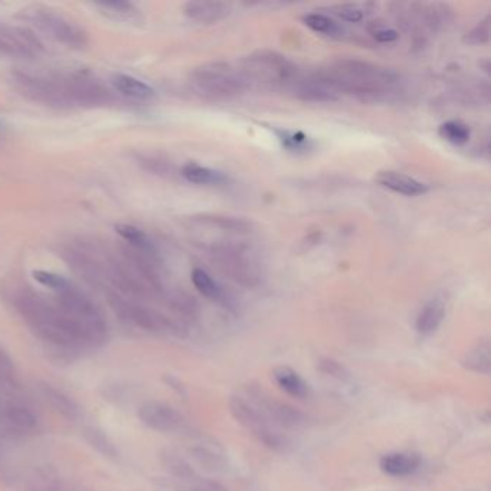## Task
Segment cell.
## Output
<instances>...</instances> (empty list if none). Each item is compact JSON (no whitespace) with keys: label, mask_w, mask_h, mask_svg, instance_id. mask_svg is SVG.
Masks as SVG:
<instances>
[{"label":"cell","mask_w":491,"mask_h":491,"mask_svg":"<svg viewBox=\"0 0 491 491\" xmlns=\"http://www.w3.org/2000/svg\"><path fill=\"white\" fill-rule=\"evenodd\" d=\"M245 394H247L248 401L257 408L258 412L277 428H299L306 424L303 412L293 405L280 401L267 390L262 389L260 385H247Z\"/></svg>","instance_id":"12"},{"label":"cell","mask_w":491,"mask_h":491,"mask_svg":"<svg viewBox=\"0 0 491 491\" xmlns=\"http://www.w3.org/2000/svg\"><path fill=\"white\" fill-rule=\"evenodd\" d=\"M112 84L115 90L119 91L120 94L133 98V100H140V102H147L156 95L153 88L149 84L140 81L139 78L126 75V74H115L112 77Z\"/></svg>","instance_id":"24"},{"label":"cell","mask_w":491,"mask_h":491,"mask_svg":"<svg viewBox=\"0 0 491 491\" xmlns=\"http://www.w3.org/2000/svg\"><path fill=\"white\" fill-rule=\"evenodd\" d=\"M279 139L282 146L293 153L311 149L310 139L301 132H279Z\"/></svg>","instance_id":"35"},{"label":"cell","mask_w":491,"mask_h":491,"mask_svg":"<svg viewBox=\"0 0 491 491\" xmlns=\"http://www.w3.org/2000/svg\"><path fill=\"white\" fill-rule=\"evenodd\" d=\"M463 366L470 372L488 375L491 369V348L487 339H483L464 356Z\"/></svg>","instance_id":"26"},{"label":"cell","mask_w":491,"mask_h":491,"mask_svg":"<svg viewBox=\"0 0 491 491\" xmlns=\"http://www.w3.org/2000/svg\"><path fill=\"white\" fill-rule=\"evenodd\" d=\"M164 382H166L176 394L181 395V397H188V390H186L185 385L182 384L178 378L166 377L164 378Z\"/></svg>","instance_id":"41"},{"label":"cell","mask_w":491,"mask_h":491,"mask_svg":"<svg viewBox=\"0 0 491 491\" xmlns=\"http://www.w3.org/2000/svg\"><path fill=\"white\" fill-rule=\"evenodd\" d=\"M161 463L164 470L168 471L172 477L176 478V480H181L183 483L192 486H195L201 480L198 473L193 470L192 466L185 458H182L179 454L172 451V449H163L162 451Z\"/></svg>","instance_id":"23"},{"label":"cell","mask_w":491,"mask_h":491,"mask_svg":"<svg viewBox=\"0 0 491 491\" xmlns=\"http://www.w3.org/2000/svg\"><path fill=\"white\" fill-rule=\"evenodd\" d=\"M240 71L251 84L290 88L299 77L296 64L270 49L255 51L241 61Z\"/></svg>","instance_id":"6"},{"label":"cell","mask_w":491,"mask_h":491,"mask_svg":"<svg viewBox=\"0 0 491 491\" xmlns=\"http://www.w3.org/2000/svg\"><path fill=\"white\" fill-rule=\"evenodd\" d=\"M304 25L311 31L318 32L321 35L330 36V38H338L343 35V28L335 19H331L326 14H309L303 16Z\"/></svg>","instance_id":"30"},{"label":"cell","mask_w":491,"mask_h":491,"mask_svg":"<svg viewBox=\"0 0 491 491\" xmlns=\"http://www.w3.org/2000/svg\"><path fill=\"white\" fill-rule=\"evenodd\" d=\"M117 234L122 237V240L126 242L127 247L132 248L134 251L143 252V254H157L156 247L153 242L144 234L143 231L129 225V223H120L115 227Z\"/></svg>","instance_id":"28"},{"label":"cell","mask_w":491,"mask_h":491,"mask_svg":"<svg viewBox=\"0 0 491 491\" xmlns=\"http://www.w3.org/2000/svg\"><path fill=\"white\" fill-rule=\"evenodd\" d=\"M189 85L196 94L206 98H225L242 94L251 87L240 68L227 63H208L189 74Z\"/></svg>","instance_id":"7"},{"label":"cell","mask_w":491,"mask_h":491,"mask_svg":"<svg viewBox=\"0 0 491 491\" xmlns=\"http://www.w3.org/2000/svg\"><path fill=\"white\" fill-rule=\"evenodd\" d=\"M0 456H2V451H0Z\"/></svg>","instance_id":"42"},{"label":"cell","mask_w":491,"mask_h":491,"mask_svg":"<svg viewBox=\"0 0 491 491\" xmlns=\"http://www.w3.org/2000/svg\"><path fill=\"white\" fill-rule=\"evenodd\" d=\"M107 300L108 304L112 307L115 316H119L120 320L133 324L142 330L150 331V333L181 335V324L172 320L168 316H164L161 311L146 306L142 301L113 293H107Z\"/></svg>","instance_id":"11"},{"label":"cell","mask_w":491,"mask_h":491,"mask_svg":"<svg viewBox=\"0 0 491 491\" xmlns=\"http://www.w3.org/2000/svg\"><path fill=\"white\" fill-rule=\"evenodd\" d=\"M39 389H41V394H43L44 399L48 402L49 407L58 412L61 417L68 421H75L80 418V407L70 395H66L63 390L49 384L41 385Z\"/></svg>","instance_id":"21"},{"label":"cell","mask_w":491,"mask_h":491,"mask_svg":"<svg viewBox=\"0 0 491 491\" xmlns=\"http://www.w3.org/2000/svg\"><path fill=\"white\" fill-rule=\"evenodd\" d=\"M366 6H368V5L342 4L331 6L329 11H331L333 16L342 19L343 22H349V24H359V22H362L363 19H365Z\"/></svg>","instance_id":"34"},{"label":"cell","mask_w":491,"mask_h":491,"mask_svg":"<svg viewBox=\"0 0 491 491\" xmlns=\"http://www.w3.org/2000/svg\"><path fill=\"white\" fill-rule=\"evenodd\" d=\"M206 252L211 255L213 264L221 272L240 286L254 289L261 284L264 267L257 251L247 241L218 245Z\"/></svg>","instance_id":"5"},{"label":"cell","mask_w":491,"mask_h":491,"mask_svg":"<svg viewBox=\"0 0 491 491\" xmlns=\"http://www.w3.org/2000/svg\"><path fill=\"white\" fill-rule=\"evenodd\" d=\"M11 303L32 333L60 352L74 353L93 348L83 329L58 306L55 300L31 287H18L11 294Z\"/></svg>","instance_id":"2"},{"label":"cell","mask_w":491,"mask_h":491,"mask_svg":"<svg viewBox=\"0 0 491 491\" xmlns=\"http://www.w3.org/2000/svg\"><path fill=\"white\" fill-rule=\"evenodd\" d=\"M193 491H228L227 488L223 487L222 485H220L218 481L213 480H201L193 486Z\"/></svg>","instance_id":"40"},{"label":"cell","mask_w":491,"mask_h":491,"mask_svg":"<svg viewBox=\"0 0 491 491\" xmlns=\"http://www.w3.org/2000/svg\"><path fill=\"white\" fill-rule=\"evenodd\" d=\"M182 176L195 185L221 186L228 183V178L225 174L206 168L202 164L193 163V162L182 168Z\"/></svg>","instance_id":"25"},{"label":"cell","mask_w":491,"mask_h":491,"mask_svg":"<svg viewBox=\"0 0 491 491\" xmlns=\"http://www.w3.org/2000/svg\"><path fill=\"white\" fill-rule=\"evenodd\" d=\"M368 32L377 43L390 44L395 43L399 38L397 29L392 28L389 25L382 21L370 22L368 25Z\"/></svg>","instance_id":"37"},{"label":"cell","mask_w":491,"mask_h":491,"mask_svg":"<svg viewBox=\"0 0 491 491\" xmlns=\"http://www.w3.org/2000/svg\"><path fill=\"white\" fill-rule=\"evenodd\" d=\"M19 16L22 21L29 22L34 28L43 32L44 35L54 39L55 43L64 44L70 48H83L87 45V32L53 7L32 5L22 9Z\"/></svg>","instance_id":"8"},{"label":"cell","mask_w":491,"mask_h":491,"mask_svg":"<svg viewBox=\"0 0 491 491\" xmlns=\"http://www.w3.org/2000/svg\"><path fill=\"white\" fill-rule=\"evenodd\" d=\"M11 83L19 94L49 107H95L110 100L108 88L88 71L16 70L11 74Z\"/></svg>","instance_id":"1"},{"label":"cell","mask_w":491,"mask_h":491,"mask_svg":"<svg viewBox=\"0 0 491 491\" xmlns=\"http://www.w3.org/2000/svg\"><path fill=\"white\" fill-rule=\"evenodd\" d=\"M446 319V301L441 297L429 300L415 321V329L424 338L434 335Z\"/></svg>","instance_id":"20"},{"label":"cell","mask_w":491,"mask_h":491,"mask_svg":"<svg viewBox=\"0 0 491 491\" xmlns=\"http://www.w3.org/2000/svg\"><path fill=\"white\" fill-rule=\"evenodd\" d=\"M44 54V44L31 29L0 21V55L31 60Z\"/></svg>","instance_id":"13"},{"label":"cell","mask_w":491,"mask_h":491,"mask_svg":"<svg viewBox=\"0 0 491 491\" xmlns=\"http://www.w3.org/2000/svg\"><path fill=\"white\" fill-rule=\"evenodd\" d=\"M464 41L470 44V45H486V44H488V41H490V15H486L485 19L478 22L468 32Z\"/></svg>","instance_id":"38"},{"label":"cell","mask_w":491,"mask_h":491,"mask_svg":"<svg viewBox=\"0 0 491 491\" xmlns=\"http://www.w3.org/2000/svg\"><path fill=\"white\" fill-rule=\"evenodd\" d=\"M232 418L240 424L242 428L251 432V436L258 443L276 451V453H287L291 448V441L286 434H282L277 427L262 417L257 408L251 402L242 397H231L228 402Z\"/></svg>","instance_id":"9"},{"label":"cell","mask_w":491,"mask_h":491,"mask_svg":"<svg viewBox=\"0 0 491 491\" xmlns=\"http://www.w3.org/2000/svg\"><path fill=\"white\" fill-rule=\"evenodd\" d=\"M319 74L340 97L352 95L362 102H384L401 90L399 74L355 58L331 61Z\"/></svg>","instance_id":"3"},{"label":"cell","mask_w":491,"mask_h":491,"mask_svg":"<svg viewBox=\"0 0 491 491\" xmlns=\"http://www.w3.org/2000/svg\"><path fill=\"white\" fill-rule=\"evenodd\" d=\"M15 384L14 362L0 349V387H11Z\"/></svg>","instance_id":"39"},{"label":"cell","mask_w":491,"mask_h":491,"mask_svg":"<svg viewBox=\"0 0 491 491\" xmlns=\"http://www.w3.org/2000/svg\"><path fill=\"white\" fill-rule=\"evenodd\" d=\"M192 282L199 293L205 296L206 299L213 300V301H218V303L228 304V299L225 293H223L222 287L205 270H193Z\"/></svg>","instance_id":"29"},{"label":"cell","mask_w":491,"mask_h":491,"mask_svg":"<svg viewBox=\"0 0 491 491\" xmlns=\"http://www.w3.org/2000/svg\"><path fill=\"white\" fill-rule=\"evenodd\" d=\"M34 279L53 291L54 300L83 329L91 346L103 345L107 339V321L94 301L70 280L51 271H34Z\"/></svg>","instance_id":"4"},{"label":"cell","mask_w":491,"mask_h":491,"mask_svg":"<svg viewBox=\"0 0 491 491\" xmlns=\"http://www.w3.org/2000/svg\"><path fill=\"white\" fill-rule=\"evenodd\" d=\"M290 91L303 102L333 103L340 100L338 91L329 84L328 81L316 73L309 77H297Z\"/></svg>","instance_id":"15"},{"label":"cell","mask_w":491,"mask_h":491,"mask_svg":"<svg viewBox=\"0 0 491 491\" xmlns=\"http://www.w3.org/2000/svg\"><path fill=\"white\" fill-rule=\"evenodd\" d=\"M232 6L223 2H188L183 14L191 21L202 25H213L230 16Z\"/></svg>","instance_id":"17"},{"label":"cell","mask_w":491,"mask_h":491,"mask_svg":"<svg viewBox=\"0 0 491 491\" xmlns=\"http://www.w3.org/2000/svg\"><path fill=\"white\" fill-rule=\"evenodd\" d=\"M189 456L192 457L199 467L210 473L220 474L227 470V457L220 444H195L189 448Z\"/></svg>","instance_id":"18"},{"label":"cell","mask_w":491,"mask_h":491,"mask_svg":"<svg viewBox=\"0 0 491 491\" xmlns=\"http://www.w3.org/2000/svg\"><path fill=\"white\" fill-rule=\"evenodd\" d=\"M95 7L103 15L115 21H136L140 16L139 9L130 2H103L95 4Z\"/></svg>","instance_id":"32"},{"label":"cell","mask_w":491,"mask_h":491,"mask_svg":"<svg viewBox=\"0 0 491 491\" xmlns=\"http://www.w3.org/2000/svg\"><path fill=\"white\" fill-rule=\"evenodd\" d=\"M83 438L85 439V443L91 448L95 449L98 454H102L108 460H119V449L113 443L112 438L102 429L97 428V427H84L83 428Z\"/></svg>","instance_id":"27"},{"label":"cell","mask_w":491,"mask_h":491,"mask_svg":"<svg viewBox=\"0 0 491 491\" xmlns=\"http://www.w3.org/2000/svg\"><path fill=\"white\" fill-rule=\"evenodd\" d=\"M421 461L418 453H389L382 456L379 467L390 477H408L421 467Z\"/></svg>","instance_id":"19"},{"label":"cell","mask_w":491,"mask_h":491,"mask_svg":"<svg viewBox=\"0 0 491 491\" xmlns=\"http://www.w3.org/2000/svg\"><path fill=\"white\" fill-rule=\"evenodd\" d=\"M318 368L326 377L333 378V379L340 380V382H349V380L352 379V375L349 372L348 368L338 362V360L331 359V358H321L319 360Z\"/></svg>","instance_id":"36"},{"label":"cell","mask_w":491,"mask_h":491,"mask_svg":"<svg viewBox=\"0 0 491 491\" xmlns=\"http://www.w3.org/2000/svg\"><path fill=\"white\" fill-rule=\"evenodd\" d=\"M375 181L392 192L404 196L426 195L429 191L428 185H426L424 182L417 181V179L397 171L378 172Z\"/></svg>","instance_id":"16"},{"label":"cell","mask_w":491,"mask_h":491,"mask_svg":"<svg viewBox=\"0 0 491 491\" xmlns=\"http://www.w3.org/2000/svg\"><path fill=\"white\" fill-rule=\"evenodd\" d=\"M139 418L144 426L157 432H179L186 428V419L171 405L147 401L139 408Z\"/></svg>","instance_id":"14"},{"label":"cell","mask_w":491,"mask_h":491,"mask_svg":"<svg viewBox=\"0 0 491 491\" xmlns=\"http://www.w3.org/2000/svg\"><path fill=\"white\" fill-rule=\"evenodd\" d=\"M60 477L53 468H38L34 471L29 480V491H58Z\"/></svg>","instance_id":"33"},{"label":"cell","mask_w":491,"mask_h":491,"mask_svg":"<svg viewBox=\"0 0 491 491\" xmlns=\"http://www.w3.org/2000/svg\"><path fill=\"white\" fill-rule=\"evenodd\" d=\"M191 231L198 234V244L208 251L218 245L244 241L252 232V223L232 216L201 215L193 218Z\"/></svg>","instance_id":"10"},{"label":"cell","mask_w":491,"mask_h":491,"mask_svg":"<svg viewBox=\"0 0 491 491\" xmlns=\"http://www.w3.org/2000/svg\"><path fill=\"white\" fill-rule=\"evenodd\" d=\"M271 377L277 387L290 397L303 399L310 394V388L307 385L306 380L290 366H277L272 369Z\"/></svg>","instance_id":"22"},{"label":"cell","mask_w":491,"mask_h":491,"mask_svg":"<svg viewBox=\"0 0 491 491\" xmlns=\"http://www.w3.org/2000/svg\"><path fill=\"white\" fill-rule=\"evenodd\" d=\"M438 134L441 139L454 146H463L470 140L471 129L461 120H449L439 126Z\"/></svg>","instance_id":"31"}]
</instances>
